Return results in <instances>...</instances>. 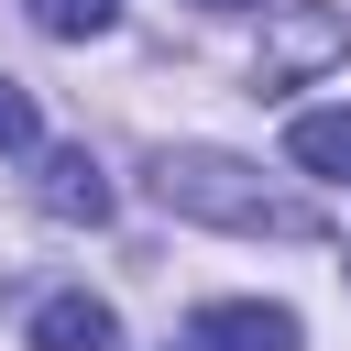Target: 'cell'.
<instances>
[{
  "label": "cell",
  "mask_w": 351,
  "mask_h": 351,
  "mask_svg": "<svg viewBox=\"0 0 351 351\" xmlns=\"http://www.w3.org/2000/svg\"><path fill=\"white\" fill-rule=\"evenodd\" d=\"M154 197L176 208V219H208V230H274V241H307L318 219L296 208V197H274L241 154H208V143H165L154 154Z\"/></svg>",
  "instance_id": "obj_1"
},
{
  "label": "cell",
  "mask_w": 351,
  "mask_h": 351,
  "mask_svg": "<svg viewBox=\"0 0 351 351\" xmlns=\"http://www.w3.org/2000/svg\"><path fill=\"white\" fill-rule=\"evenodd\" d=\"M186 351H296V307H252V296H219L186 318Z\"/></svg>",
  "instance_id": "obj_2"
},
{
  "label": "cell",
  "mask_w": 351,
  "mask_h": 351,
  "mask_svg": "<svg viewBox=\"0 0 351 351\" xmlns=\"http://www.w3.org/2000/svg\"><path fill=\"white\" fill-rule=\"evenodd\" d=\"M22 340H33V351H121V318H110L99 296H44Z\"/></svg>",
  "instance_id": "obj_3"
},
{
  "label": "cell",
  "mask_w": 351,
  "mask_h": 351,
  "mask_svg": "<svg viewBox=\"0 0 351 351\" xmlns=\"http://www.w3.org/2000/svg\"><path fill=\"white\" fill-rule=\"evenodd\" d=\"M44 208H55V219H110V176H99V154L55 143V154H44Z\"/></svg>",
  "instance_id": "obj_4"
},
{
  "label": "cell",
  "mask_w": 351,
  "mask_h": 351,
  "mask_svg": "<svg viewBox=\"0 0 351 351\" xmlns=\"http://www.w3.org/2000/svg\"><path fill=\"white\" fill-rule=\"evenodd\" d=\"M285 154H296L307 176L351 186V110H296V121H285Z\"/></svg>",
  "instance_id": "obj_5"
},
{
  "label": "cell",
  "mask_w": 351,
  "mask_h": 351,
  "mask_svg": "<svg viewBox=\"0 0 351 351\" xmlns=\"http://www.w3.org/2000/svg\"><path fill=\"white\" fill-rule=\"evenodd\" d=\"M22 11H33L55 44H88V33H110V22H121V0H22Z\"/></svg>",
  "instance_id": "obj_6"
},
{
  "label": "cell",
  "mask_w": 351,
  "mask_h": 351,
  "mask_svg": "<svg viewBox=\"0 0 351 351\" xmlns=\"http://www.w3.org/2000/svg\"><path fill=\"white\" fill-rule=\"evenodd\" d=\"M22 143H33V99L0 77V154H22Z\"/></svg>",
  "instance_id": "obj_7"
},
{
  "label": "cell",
  "mask_w": 351,
  "mask_h": 351,
  "mask_svg": "<svg viewBox=\"0 0 351 351\" xmlns=\"http://www.w3.org/2000/svg\"><path fill=\"white\" fill-rule=\"evenodd\" d=\"M208 11H252V0H208Z\"/></svg>",
  "instance_id": "obj_8"
}]
</instances>
